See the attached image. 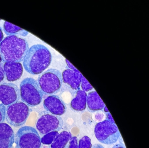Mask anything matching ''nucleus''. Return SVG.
Listing matches in <instances>:
<instances>
[{
  "mask_svg": "<svg viewBox=\"0 0 149 148\" xmlns=\"http://www.w3.org/2000/svg\"><path fill=\"white\" fill-rule=\"evenodd\" d=\"M52 59V55L47 48L36 44L29 49L23 61V67L31 74H40L49 67Z\"/></svg>",
  "mask_w": 149,
  "mask_h": 148,
  "instance_id": "f257e3e1",
  "label": "nucleus"
},
{
  "mask_svg": "<svg viewBox=\"0 0 149 148\" xmlns=\"http://www.w3.org/2000/svg\"><path fill=\"white\" fill-rule=\"evenodd\" d=\"M29 49L27 42L15 35L7 36L0 44V54L4 63L23 61Z\"/></svg>",
  "mask_w": 149,
  "mask_h": 148,
  "instance_id": "f03ea898",
  "label": "nucleus"
},
{
  "mask_svg": "<svg viewBox=\"0 0 149 148\" xmlns=\"http://www.w3.org/2000/svg\"><path fill=\"white\" fill-rule=\"evenodd\" d=\"M19 91L22 101L29 107H35L42 101L44 94L37 81L33 78L24 79L20 85Z\"/></svg>",
  "mask_w": 149,
  "mask_h": 148,
  "instance_id": "7ed1b4c3",
  "label": "nucleus"
},
{
  "mask_svg": "<svg viewBox=\"0 0 149 148\" xmlns=\"http://www.w3.org/2000/svg\"><path fill=\"white\" fill-rule=\"evenodd\" d=\"M37 82L44 94H55L61 88L63 83L62 74L57 69H50L42 72L39 76Z\"/></svg>",
  "mask_w": 149,
  "mask_h": 148,
  "instance_id": "20e7f679",
  "label": "nucleus"
},
{
  "mask_svg": "<svg viewBox=\"0 0 149 148\" xmlns=\"http://www.w3.org/2000/svg\"><path fill=\"white\" fill-rule=\"evenodd\" d=\"M31 111L26 104L18 101L6 108V119L10 125L19 127L26 123Z\"/></svg>",
  "mask_w": 149,
  "mask_h": 148,
  "instance_id": "39448f33",
  "label": "nucleus"
},
{
  "mask_svg": "<svg viewBox=\"0 0 149 148\" xmlns=\"http://www.w3.org/2000/svg\"><path fill=\"white\" fill-rule=\"evenodd\" d=\"M16 148H40L41 138L39 132L31 126L19 129L15 136Z\"/></svg>",
  "mask_w": 149,
  "mask_h": 148,
  "instance_id": "423d86ee",
  "label": "nucleus"
},
{
  "mask_svg": "<svg viewBox=\"0 0 149 148\" xmlns=\"http://www.w3.org/2000/svg\"><path fill=\"white\" fill-rule=\"evenodd\" d=\"M94 131L96 138L99 142L108 145L117 142L120 136L117 125L107 120L96 124Z\"/></svg>",
  "mask_w": 149,
  "mask_h": 148,
  "instance_id": "0eeeda50",
  "label": "nucleus"
},
{
  "mask_svg": "<svg viewBox=\"0 0 149 148\" xmlns=\"http://www.w3.org/2000/svg\"><path fill=\"white\" fill-rule=\"evenodd\" d=\"M63 126L61 117L54 115L49 112L41 115L36 122V127L41 135H44L53 131H60Z\"/></svg>",
  "mask_w": 149,
  "mask_h": 148,
  "instance_id": "6e6552de",
  "label": "nucleus"
},
{
  "mask_svg": "<svg viewBox=\"0 0 149 148\" xmlns=\"http://www.w3.org/2000/svg\"><path fill=\"white\" fill-rule=\"evenodd\" d=\"M20 98L19 89L13 83H4L0 85V103L9 106L19 101Z\"/></svg>",
  "mask_w": 149,
  "mask_h": 148,
  "instance_id": "1a4fd4ad",
  "label": "nucleus"
},
{
  "mask_svg": "<svg viewBox=\"0 0 149 148\" xmlns=\"http://www.w3.org/2000/svg\"><path fill=\"white\" fill-rule=\"evenodd\" d=\"M43 107L49 113L58 116L63 115L67 110L65 103L56 95L47 97L43 101Z\"/></svg>",
  "mask_w": 149,
  "mask_h": 148,
  "instance_id": "9d476101",
  "label": "nucleus"
},
{
  "mask_svg": "<svg viewBox=\"0 0 149 148\" xmlns=\"http://www.w3.org/2000/svg\"><path fill=\"white\" fill-rule=\"evenodd\" d=\"M62 76L63 82L68 85L72 89L75 90H80L83 75L77 69L74 70L69 68L65 69L63 72Z\"/></svg>",
  "mask_w": 149,
  "mask_h": 148,
  "instance_id": "9b49d317",
  "label": "nucleus"
},
{
  "mask_svg": "<svg viewBox=\"0 0 149 148\" xmlns=\"http://www.w3.org/2000/svg\"><path fill=\"white\" fill-rule=\"evenodd\" d=\"M3 69L7 80L9 82L17 81L23 74V67L20 63H5L3 64Z\"/></svg>",
  "mask_w": 149,
  "mask_h": 148,
  "instance_id": "f8f14e48",
  "label": "nucleus"
},
{
  "mask_svg": "<svg viewBox=\"0 0 149 148\" xmlns=\"http://www.w3.org/2000/svg\"><path fill=\"white\" fill-rule=\"evenodd\" d=\"M87 105L88 110L92 112L102 110L105 106L96 91H91L87 94Z\"/></svg>",
  "mask_w": 149,
  "mask_h": 148,
  "instance_id": "ddd939ff",
  "label": "nucleus"
},
{
  "mask_svg": "<svg viewBox=\"0 0 149 148\" xmlns=\"http://www.w3.org/2000/svg\"><path fill=\"white\" fill-rule=\"evenodd\" d=\"M87 94L81 90L77 91L75 97L70 103L71 108L76 111H82L85 110L87 106Z\"/></svg>",
  "mask_w": 149,
  "mask_h": 148,
  "instance_id": "4468645a",
  "label": "nucleus"
},
{
  "mask_svg": "<svg viewBox=\"0 0 149 148\" xmlns=\"http://www.w3.org/2000/svg\"><path fill=\"white\" fill-rule=\"evenodd\" d=\"M15 136L14 132L11 126L6 123H0V142H8L13 147Z\"/></svg>",
  "mask_w": 149,
  "mask_h": 148,
  "instance_id": "2eb2a0df",
  "label": "nucleus"
},
{
  "mask_svg": "<svg viewBox=\"0 0 149 148\" xmlns=\"http://www.w3.org/2000/svg\"><path fill=\"white\" fill-rule=\"evenodd\" d=\"M72 138L70 132L63 131L59 134L52 144L51 148H65Z\"/></svg>",
  "mask_w": 149,
  "mask_h": 148,
  "instance_id": "dca6fc26",
  "label": "nucleus"
},
{
  "mask_svg": "<svg viewBox=\"0 0 149 148\" xmlns=\"http://www.w3.org/2000/svg\"><path fill=\"white\" fill-rule=\"evenodd\" d=\"M3 27L5 33L8 36L20 35L21 36H26L29 34L27 31L8 22H5Z\"/></svg>",
  "mask_w": 149,
  "mask_h": 148,
  "instance_id": "f3484780",
  "label": "nucleus"
},
{
  "mask_svg": "<svg viewBox=\"0 0 149 148\" xmlns=\"http://www.w3.org/2000/svg\"><path fill=\"white\" fill-rule=\"evenodd\" d=\"M58 135H59L58 131H53L44 135L42 136V138H41V143L46 145L52 144V143L54 142Z\"/></svg>",
  "mask_w": 149,
  "mask_h": 148,
  "instance_id": "a211bd4d",
  "label": "nucleus"
},
{
  "mask_svg": "<svg viewBox=\"0 0 149 148\" xmlns=\"http://www.w3.org/2000/svg\"><path fill=\"white\" fill-rule=\"evenodd\" d=\"M78 148H91V139L88 136L83 137L79 141Z\"/></svg>",
  "mask_w": 149,
  "mask_h": 148,
  "instance_id": "6ab92c4d",
  "label": "nucleus"
},
{
  "mask_svg": "<svg viewBox=\"0 0 149 148\" xmlns=\"http://www.w3.org/2000/svg\"><path fill=\"white\" fill-rule=\"evenodd\" d=\"M81 88L82 90L86 92H88L93 89V87L91 85L87 79L83 76L81 78Z\"/></svg>",
  "mask_w": 149,
  "mask_h": 148,
  "instance_id": "aec40b11",
  "label": "nucleus"
},
{
  "mask_svg": "<svg viewBox=\"0 0 149 148\" xmlns=\"http://www.w3.org/2000/svg\"><path fill=\"white\" fill-rule=\"evenodd\" d=\"M65 148H78L77 137H72Z\"/></svg>",
  "mask_w": 149,
  "mask_h": 148,
  "instance_id": "412c9836",
  "label": "nucleus"
},
{
  "mask_svg": "<svg viewBox=\"0 0 149 148\" xmlns=\"http://www.w3.org/2000/svg\"><path fill=\"white\" fill-rule=\"evenodd\" d=\"M6 107L0 103V123H3L6 120Z\"/></svg>",
  "mask_w": 149,
  "mask_h": 148,
  "instance_id": "4be33fe9",
  "label": "nucleus"
},
{
  "mask_svg": "<svg viewBox=\"0 0 149 148\" xmlns=\"http://www.w3.org/2000/svg\"><path fill=\"white\" fill-rule=\"evenodd\" d=\"M5 74L3 69V64L0 63V83L5 79Z\"/></svg>",
  "mask_w": 149,
  "mask_h": 148,
  "instance_id": "5701e85b",
  "label": "nucleus"
},
{
  "mask_svg": "<svg viewBox=\"0 0 149 148\" xmlns=\"http://www.w3.org/2000/svg\"><path fill=\"white\" fill-rule=\"evenodd\" d=\"M12 147L8 142H0V148H11Z\"/></svg>",
  "mask_w": 149,
  "mask_h": 148,
  "instance_id": "b1692460",
  "label": "nucleus"
},
{
  "mask_svg": "<svg viewBox=\"0 0 149 148\" xmlns=\"http://www.w3.org/2000/svg\"><path fill=\"white\" fill-rule=\"evenodd\" d=\"M106 117H107V119H106V120H108L109 122H111L112 123L116 124L115 121H114L112 116L111 115L109 112L107 113V114H106Z\"/></svg>",
  "mask_w": 149,
  "mask_h": 148,
  "instance_id": "393cba45",
  "label": "nucleus"
},
{
  "mask_svg": "<svg viewBox=\"0 0 149 148\" xmlns=\"http://www.w3.org/2000/svg\"><path fill=\"white\" fill-rule=\"evenodd\" d=\"M103 115L100 113H98L95 115V118L98 121H101L103 118Z\"/></svg>",
  "mask_w": 149,
  "mask_h": 148,
  "instance_id": "a878e982",
  "label": "nucleus"
},
{
  "mask_svg": "<svg viewBox=\"0 0 149 148\" xmlns=\"http://www.w3.org/2000/svg\"><path fill=\"white\" fill-rule=\"evenodd\" d=\"M4 38V35L1 28L0 27V44L2 42Z\"/></svg>",
  "mask_w": 149,
  "mask_h": 148,
  "instance_id": "bb28decb",
  "label": "nucleus"
},
{
  "mask_svg": "<svg viewBox=\"0 0 149 148\" xmlns=\"http://www.w3.org/2000/svg\"><path fill=\"white\" fill-rule=\"evenodd\" d=\"M91 148H104L103 146L99 144H96L92 146Z\"/></svg>",
  "mask_w": 149,
  "mask_h": 148,
  "instance_id": "cd10ccee",
  "label": "nucleus"
},
{
  "mask_svg": "<svg viewBox=\"0 0 149 148\" xmlns=\"http://www.w3.org/2000/svg\"><path fill=\"white\" fill-rule=\"evenodd\" d=\"M112 148H125L124 145L121 144H117L114 145Z\"/></svg>",
  "mask_w": 149,
  "mask_h": 148,
  "instance_id": "c85d7f7f",
  "label": "nucleus"
},
{
  "mask_svg": "<svg viewBox=\"0 0 149 148\" xmlns=\"http://www.w3.org/2000/svg\"><path fill=\"white\" fill-rule=\"evenodd\" d=\"M104 111L105 112V113H109V110H108V108H107V107H106V106H105L104 107Z\"/></svg>",
  "mask_w": 149,
  "mask_h": 148,
  "instance_id": "c756f323",
  "label": "nucleus"
},
{
  "mask_svg": "<svg viewBox=\"0 0 149 148\" xmlns=\"http://www.w3.org/2000/svg\"><path fill=\"white\" fill-rule=\"evenodd\" d=\"M2 61V58H1V54H0V63H1Z\"/></svg>",
  "mask_w": 149,
  "mask_h": 148,
  "instance_id": "7c9ffc66",
  "label": "nucleus"
},
{
  "mask_svg": "<svg viewBox=\"0 0 149 148\" xmlns=\"http://www.w3.org/2000/svg\"><path fill=\"white\" fill-rule=\"evenodd\" d=\"M1 19H0V21H1Z\"/></svg>",
  "mask_w": 149,
  "mask_h": 148,
  "instance_id": "2f4dec72",
  "label": "nucleus"
}]
</instances>
